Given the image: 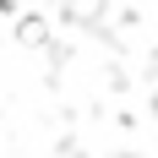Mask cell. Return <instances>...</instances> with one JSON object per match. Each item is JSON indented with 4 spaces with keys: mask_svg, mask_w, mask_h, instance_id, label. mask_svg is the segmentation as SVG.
<instances>
[{
    "mask_svg": "<svg viewBox=\"0 0 158 158\" xmlns=\"http://www.w3.org/2000/svg\"><path fill=\"white\" fill-rule=\"evenodd\" d=\"M71 11H77V16L82 11H98V0H71Z\"/></svg>",
    "mask_w": 158,
    "mask_h": 158,
    "instance_id": "obj_1",
    "label": "cell"
}]
</instances>
